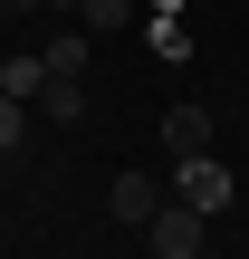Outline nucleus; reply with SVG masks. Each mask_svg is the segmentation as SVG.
I'll return each instance as SVG.
<instances>
[{
  "instance_id": "7ed1b4c3",
  "label": "nucleus",
  "mask_w": 249,
  "mask_h": 259,
  "mask_svg": "<svg viewBox=\"0 0 249 259\" xmlns=\"http://www.w3.org/2000/svg\"><path fill=\"white\" fill-rule=\"evenodd\" d=\"M163 154L182 163V154H211V106H173L163 115Z\"/></svg>"
},
{
  "instance_id": "6e6552de",
  "label": "nucleus",
  "mask_w": 249,
  "mask_h": 259,
  "mask_svg": "<svg viewBox=\"0 0 249 259\" xmlns=\"http://www.w3.org/2000/svg\"><path fill=\"white\" fill-rule=\"evenodd\" d=\"M77 19H86V29H125V19H134V0H77Z\"/></svg>"
},
{
  "instance_id": "0eeeda50",
  "label": "nucleus",
  "mask_w": 249,
  "mask_h": 259,
  "mask_svg": "<svg viewBox=\"0 0 249 259\" xmlns=\"http://www.w3.org/2000/svg\"><path fill=\"white\" fill-rule=\"evenodd\" d=\"M38 58H48V77H86V29H58Z\"/></svg>"
},
{
  "instance_id": "1a4fd4ad",
  "label": "nucleus",
  "mask_w": 249,
  "mask_h": 259,
  "mask_svg": "<svg viewBox=\"0 0 249 259\" xmlns=\"http://www.w3.org/2000/svg\"><path fill=\"white\" fill-rule=\"evenodd\" d=\"M19 135H29V106H19V96H0V154H19Z\"/></svg>"
},
{
  "instance_id": "f03ea898",
  "label": "nucleus",
  "mask_w": 249,
  "mask_h": 259,
  "mask_svg": "<svg viewBox=\"0 0 249 259\" xmlns=\"http://www.w3.org/2000/svg\"><path fill=\"white\" fill-rule=\"evenodd\" d=\"M144 231H154V259H202V231H211V221H202L192 202H163Z\"/></svg>"
},
{
  "instance_id": "9d476101",
  "label": "nucleus",
  "mask_w": 249,
  "mask_h": 259,
  "mask_svg": "<svg viewBox=\"0 0 249 259\" xmlns=\"http://www.w3.org/2000/svg\"><path fill=\"white\" fill-rule=\"evenodd\" d=\"M10 10H48V0H10Z\"/></svg>"
},
{
  "instance_id": "39448f33",
  "label": "nucleus",
  "mask_w": 249,
  "mask_h": 259,
  "mask_svg": "<svg viewBox=\"0 0 249 259\" xmlns=\"http://www.w3.org/2000/svg\"><path fill=\"white\" fill-rule=\"evenodd\" d=\"M38 87H48V58H38V48H19V58L0 67V96H19V106H38Z\"/></svg>"
},
{
  "instance_id": "20e7f679",
  "label": "nucleus",
  "mask_w": 249,
  "mask_h": 259,
  "mask_svg": "<svg viewBox=\"0 0 249 259\" xmlns=\"http://www.w3.org/2000/svg\"><path fill=\"white\" fill-rule=\"evenodd\" d=\"M106 202H115V221H134V231H144V221L163 211V183H144V173H115V192H106Z\"/></svg>"
},
{
  "instance_id": "423d86ee",
  "label": "nucleus",
  "mask_w": 249,
  "mask_h": 259,
  "mask_svg": "<svg viewBox=\"0 0 249 259\" xmlns=\"http://www.w3.org/2000/svg\"><path fill=\"white\" fill-rule=\"evenodd\" d=\"M38 115L77 125V115H86V77H48V87H38Z\"/></svg>"
},
{
  "instance_id": "f257e3e1",
  "label": "nucleus",
  "mask_w": 249,
  "mask_h": 259,
  "mask_svg": "<svg viewBox=\"0 0 249 259\" xmlns=\"http://www.w3.org/2000/svg\"><path fill=\"white\" fill-rule=\"evenodd\" d=\"M230 192H240V183L221 173V154H182V163H173V202H192L202 221H221V211H230Z\"/></svg>"
}]
</instances>
